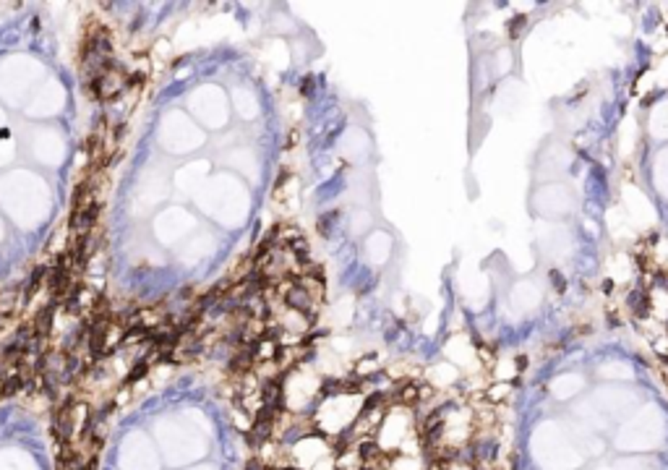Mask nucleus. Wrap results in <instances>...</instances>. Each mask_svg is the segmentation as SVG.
Here are the masks:
<instances>
[{"instance_id":"nucleus-1","label":"nucleus","mask_w":668,"mask_h":470,"mask_svg":"<svg viewBox=\"0 0 668 470\" xmlns=\"http://www.w3.org/2000/svg\"><path fill=\"white\" fill-rule=\"evenodd\" d=\"M121 465L123 470H157V457H154L152 444L141 434H133L131 439H126L121 449Z\"/></svg>"},{"instance_id":"nucleus-2","label":"nucleus","mask_w":668,"mask_h":470,"mask_svg":"<svg viewBox=\"0 0 668 470\" xmlns=\"http://www.w3.org/2000/svg\"><path fill=\"white\" fill-rule=\"evenodd\" d=\"M0 470H37V462L21 449H3L0 452Z\"/></svg>"}]
</instances>
